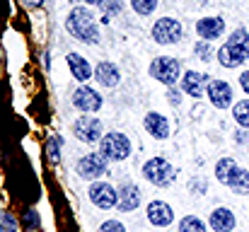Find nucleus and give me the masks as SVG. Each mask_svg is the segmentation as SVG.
I'll return each instance as SVG.
<instances>
[{
    "label": "nucleus",
    "mask_w": 249,
    "mask_h": 232,
    "mask_svg": "<svg viewBox=\"0 0 249 232\" xmlns=\"http://www.w3.org/2000/svg\"><path fill=\"white\" fill-rule=\"evenodd\" d=\"M249 58V34L247 29H235L232 36L220 46L218 63L225 68H237Z\"/></svg>",
    "instance_id": "f257e3e1"
},
{
    "label": "nucleus",
    "mask_w": 249,
    "mask_h": 232,
    "mask_svg": "<svg viewBox=\"0 0 249 232\" xmlns=\"http://www.w3.org/2000/svg\"><path fill=\"white\" fill-rule=\"evenodd\" d=\"M66 27H68V32H71L75 39H80V41L97 44V39H99V34H97V24H94L92 12H87V10H83V7H75V10L68 15Z\"/></svg>",
    "instance_id": "f03ea898"
},
{
    "label": "nucleus",
    "mask_w": 249,
    "mask_h": 232,
    "mask_svg": "<svg viewBox=\"0 0 249 232\" xmlns=\"http://www.w3.org/2000/svg\"><path fill=\"white\" fill-rule=\"evenodd\" d=\"M174 167L167 162L165 157H153V160H148L145 162V167H143V177L150 181V184H155V186H169L172 181H174Z\"/></svg>",
    "instance_id": "7ed1b4c3"
},
{
    "label": "nucleus",
    "mask_w": 249,
    "mask_h": 232,
    "mask_svg": "<svg viewBox=\"0 0 249 232\" xmlns=\"http://www.w3.org/2000/svg\"><path fill=\"white\" fill-rule=\"evenodd\" d=\"M131 153V143L124 133H109L102 138V157L104 160H111V162H119V160H126Z\"/></svg>",
    "instance_id": "20e7f679"
},
{
    "label": "nucleus",
    "mask_w": 249,
    "mask_h": 232,
    "mask_svg": "<svg viewBox=\"0 0 249 232\" xmlns=\"http://www.w3.org/2000/svg\"><path fill=\"white\" fill-rule=\"evenodd\" d=\"M179 71H181V66H179V61L172 58V56H160V58H155L153 66H150V75L155 77V80H160L162 85H169V87L179 80Z\"/></svg>",
    "instance_id": "39448f33"
},
{
    "label": "nucleus",
    "mask_w": 249,
    "mask_h": 232,
    "mask_svg": "<svg viewBox=\"0 0 249 232\" xmlns=\"http://www.w3.org/2000/svg\"><path fill=\"white\" fill-rule=\"evenodd\" d=\"M181 34H184L181 24H179L177 19H172V17L158 19L155 27H153V39H155L158 44H174V41L181 39Z\"/></svg>",
    "instance_id": "423d86ee"
},
{
    "label": "nucleus",
    "mask_w": 249,
    "mask_h": 232,
    "mask_svg": "<svg viewBox=\"0 0 249 232\" xmlns=\"http://www.w3.org/2000/svg\"><path fill=\"white\" fill-rule=\"evenodd\" d=\"M78 174L83 179H99L107 174V160L99 153H89L85 155L83 160L78 162Z\"/></svg>",
    "instance_id": "0eeeda50"
},
{
    "label": "nucleus",
    "mask_w": 249,
    "mask_h": 232,
    "mask_svg": "<svg viewBox=\"0 0 249 232\" xmlns=\"http://www.w3.org/2000/svg\"><path fill=\"white\" fill-rule=\"evenodd\" d=\"M73 131H75L78 141H83V143H97L102 138V121L99 119H92V116H83V119L75 121Z\"/></svg>",
    "instance_id": "6e6552de"
},
{
    "label": "nucleus",
    "mask_w": 249,
    "mask_h": 232,
    "mask_svg": "<svg viewBox=\"0 0 249 232\" xmlns=\"http://www.w3.org/2000/svg\"><path fill=\"white\" fill-rule=\"evenodd\" d=\"M89 201H92L97 208H111V206L119 203V196H116V191H114L109 184L97 181V184L89 186Z\"/></svg>",
    "instance_id": "1a4fd4ad"
},
{
    "label": "nucleus",
    "mask_w": 249,
    "mask_h": 232,
    "mask_svg": "<svg viewBox=\"0 0 249 232\" xmlns=\"http://www.w3.org/2000/svg\"><path fill=\"white\" fill-rule=\"evenodd\" d=\"M208 97H211V104L218 107V109H228L232 104V89L223 80H211L208 82Z\"/></svg>",
    "instance_id": "9d476101"
},
{
    "label": "nucleus",
    "mask_w": 249,
    "mask_h": 232,
    "mask_svg": "<svg viewBox=\"0 0 249 232\" xmlns=\"http://www.w3.org/2000/svg\"><path fill=\"white\" fill-rule=\"evenodd\" d=\"M196 32H198V36L206 39V41L218 39V36L225 32V19H220V17H203V19H198Z\"/></svg>",
    "instance_id": "9b49d317"
},
{
    "label": "nucleus",
    "mask_w": 249,
    "mask_h": 232,
    "mask_svg": "<svg viewBox=\"0 0 249 232\" xmlns=\"http://www.w3.org/2000/svg\"><path fill=\"white\" fill-rule=\"evenodd\" d=\"M73 104H75L78 109H83V111H97V109L102 107V97H99L92 87H80V89H75V94H73Z\"/></svg>",
    "instance_id": "f8f14e48"
},
{
    "label": "nucleus",
    "mask_w": 249,
    "mask_h": 232,
    "mask_svg": "<svg viewBox=\"0 0 249 232\" xmlns=\"http://www.w3.org/2000/svg\"><path fill=\"white\" fill-rule=\"evenodd\" d=\"M181 89L186 94H191V97H203V89H208V75L189 71L184 75V80H181Z\"/></svg>",
    "instance_id": "ddd939ff"
},
{
    "label": "nucleus",
    "mask_w": 249,
    "mask_h": 232,
    "mask_svg": "<svg viewBox=\"0 0 249 232\" xmlns=\"http://www.w3.org/2000/svg\"><path fill=\"white\" fill-rule=\"evenodd\" d=\"M148 220L153 225H158V228H167L174 220V213H172V208L167 206L165 201H153L148 206Z\"/></svg>",
    "instance_id": "4468645a"
},
{
    "label": "nucleus",
    "mask_w": 249,
    "mask_h": 232,
    "mask_svg": "<svg viewBox=\"0 0 249 232\" xmlns=\"http://www.w3.org/2000/svg\"><path fill=\"white\" fill-rule=\"evenodd\" d=\"M141 206V189L136 184H124L121 196H119V208L121 211H136Z\"/></svg>",
    "instance_id": "2eb2a0df"
},
{
    "label": "nucleus",
    "mask_w": 249,
    "mask_h": 232,
    "mask_svg": "<svg viewBox=\"0 0 249 232\" xmlns=\"http://www.w3.org/2000/svg\"><path fill=\"white\" fill-rule=\"evenodd\" d=\"M145 128H148V133H150L153 138H160V141H165L167 136H169V124H167V119L160 116V114H155V111H150V114L145 116Z\"/></svg>",
    "instance_id": "dca6fc26"
},
{
    "label": "nucleus",
    "mask_w": 249,
    "mask_h": 232,
    "mask_svg": "<svg viewBox=\"0 0 249 232\" xmlns=\"http://www.w3.org/2000/svg\"><path fill=\"white\" fill-rule=\"evenodd\" d=\"M211 228L215 232H230L235 228V215L228 208H215L211 213Z\"/></svg>",
    "instance_id": "f3484780"
},
{
    "label": "nucleus",
    "mask_w": 249,
    "mask_h": 232,
    "mask_svg": "<svg viewBox=\"0 0 249 232\" xmlns=\"http://www.w3.org/2000/svg\"><path fill=\"white\" fill-rule=\"evenodd\" d=\"M97 82L99 85H104V87H114L119 80H121V73H119V68L114 66V63H109V61H102L99 66H97Z\"/></svg>",
    "instance_id": "a211bd4d"
},
{
    "label": "nucleus",
    "mask_w": 249,
    "mask_h": 232,
    "mask_svg": "<svg viewBox=\"0 0 249 232\" xmlns=\"http://www.w3.org/2000/svg\"><path fill=\"white\" fill-rule=\"evenodd\" d=\"M68 66H71V71H73V77L80 80V82L89 80V75H92L89 63L85 61L83 56H78V54H71V56H68Z\"/></svg>",
    "instance_id": "6ab92c4d"
},
{
    "label": "nucleus",
    "mask_w": 249,
    "mask_h": 232,
    "mask_svg": "<svg viewBox=\"0 0 249 232\" xmlns=\"http://www.w3.org/2000/svg\"><path fill=\"white\" fill-rule=\"evenodd\" d=\"M228 186H230L235 194H240V196L249 194V172H247V169H240V167H237V169L230 174Z\"/></svg>",
    "instance_id": "aec40b11"
},
{
    "label": "nucleus",
    "mask_w": 249,
    "mask_h": 232,
    "mask_svg": "<svg viewBox=\"0 0 249 232\" xmlns=\"http://www.w3.org/2000/svg\"><path fill=\"white\" fill-rule=\"evenodd\" d=\"M235 169H237L235 160H230V157H225V160H218V164H215V177H218V181L228 184V179H230V174H232Z\"/></svg>",
    "instance_id": "412c9836"
},
{
    "label": "nucleus",
    "mask_w": 249,
    "mask_h": 232,
    "mask_svg": "<svg viewBox=\"0 0 249 232\" xmlns=\"http://www.w3.org/2000/svg\"><path fill=\"white\" fill-rule=\"evenodd\" d=\"M179 232H206V225H203L201 218L186 215V218H181V223H179Z\"/></svg>",
    "instance_id": "4be33fe9"
},
{
    "label": "nucleus",
    "mask_w": 249,
    "mask_h": 232,
    "mask_svg": "<svg viewBox=\"0 0 249 232\" xmlns=\"http://www.w3.org/2000/svg\"><path fill=\"white\" fill-rule=\"evenodd\" d=\"M232 116H235V121H237L240 126L249 128V99H245V102H237V104L232 107Z\"/></svg>",
    "instance_id": "5701e85b"
},
{
    "label": "nucleus",
    "mask_w": 249,
    "mask_h": 232,
    "mask_svg": "<svg viewBox=\"0 0 249 232\" xmlns=\"http://www.w3.org/2000/svg\"><path fill=\"white\" fill-rule=\"evenodd\" d=\"M131 2H133V10L138 15H150L158 5V0H131Z\"/></svg>",
    "instance_id": "b1692460"
},
{
    "label": "nucleus",
    "mask_w": 249,
    "mask_h": 232,
    "mask_svg": "<svg viewBox=\"0 0 249 232\" xmlns=\"http://www.w3.org/2000/svg\"><path fill=\"white\" fill-rule=\"evenodd\" d=\"M0 232H17V220L10 213H0Z\"/></svg>",
    "instance_id": "393cba45"
},
{
    "label": "nucleus",
    "mask_w": 249,
    "mask_h": 232,
    "mask_svg": "<svg viewBox=\"0 0 249 232\" xmlns=\"http://www.w3.org/2000/svg\"><path fill=\"white\" fill-rule=\"evenodd\" d=\"M58 155H61V138L58 136H51L49 138V160L51 162H58Z\"/></svg>",
    "instance_id": "a878e982"
},
{
    "label": "nucleus",
    "mask_w": 249,
    "mask_h": 232,
    "mask_svg": "<svg viewBox=\"0 0 249 232\" xmlns=\"http://www.w3.org/2000/svg\"><path fill=\"white\" fill-rule=\"evenodd\" d=\"M194 51H196V56H201V61H213V51H211V46L206 41H198L194 46Z\"/></svg>",
    "instance_id": "bb28decb"
},
{
    "label": "nucleus",
    "mask_w": 249,
    "mask_h": 232,
    "mask_svg": "<svg viewBox=\"0 0 249 232\" xmlns=\"http://www.w3.org/2000/svg\"><path fill=\"white\" fill-rule=\"evenodd\" d=\"M99 232H126V228H124L121 223H116V220H107V223L99 228Z\"/></svg>",
    "instance_id": "cd10ccee"
},
{
    "label": "nucleus",
    "mask_w": 249,
    "mask_h": 232,
    "mask_svg": "<svg viewBox=\"0 0 249 232\" xmlns=\"http://www.w3.org/2000/svg\"><path fill=\"white\" fill-rule=\"evenodd\" d=\"M36 223H39V218H36V211H27V220H24V225H27L29 230H34V228H36Z\"/></svg>",
    "instance_id": "c85d7f7f"
},
{
    "label": "nucleus",
    "mask_w": 249,
    "mask_h": 232,
    "mask_svg": "<svg viewBox=\"0 0 249 232\" xmlns=\"http://www.w3.org/2000/svg\"><path fill=\"white\" fill-rule=\"evenodd\" d=\"M240 85H242V89L249 94V71H247V73H242V77H240Z\"/></svg>",
    "instance_id": "c756f323"
},
{
    "label": "nucleus",
    "mask_w": 249,
    "mask_h": 232,
    "mask_svg": "<svg viewBox=\"0 0 249 232\" xmlns=\"http://www.w3.org/2000/svg\"><path fill=\"white\" fill-rule=\"evenodd\" d=\"M179 99H181L179 92L177 89H169V104H179Z\"/></svg>",
    "instance_id": "7c9ffc66"
},
{
    "label": "nucleus",
    "mask_w": 249,
    "mask_h": 232,
    "mask_svg": "<svg viewBox=\"0 0 249 232\" xmlns=\"http://www.w3.org/2000/svg\"><path fill=\"white\" fill-rule=\"evenodd\" d=\"M109 10H111V12H119V10H121V2H119V0H109Z\"/></svg>",
    "instance_id": "2f4dec72"
},
{
    "label": "nucleus",
    "mask_w": 249,
    "mask_h": 232,
    "mask_svg": "<svg viewBox=\"0 0 249 232\" xmlns=\"http://www.w3.org/2000/svg\"><path fill=\"white\" fill-rule=\"evenodd\" d=\"M237 141H242V143H247V141H249V133H247V131H242V133H237Z\"/></svg>",
    "instance_id": "473e14b6"
},
{
    "label": "nucleus",
    "mask_w": 249,
    "mask_h": 232,
    "mask_svg": "<svg viewBox=\"0 0 249 232\" xmlns=\"http://www.w3.org/2000/svg\"><path fill=\"white\" fill-rule=\"evenodd\" d=\"M24 2H27V5H29V7H39V5H41V2H44V0H24Z\"/></svg>",
    "instance_id": "72a5a7b5"
},
{
    "label": "nucleus",
    "mask_w": 249,
    "mask_h": 232,
    "mask_svg": "<svg viewBox=\"0 0 249 232\" xmlns=\"http://www.w3.org/2000/svg\"><path fill=\"white\" fill-rule=\"evenodd\" d=\"M85 2H89V5H104L107 0H85Z\"/></svg>",
    "instance_id": "f704fd0d"
}]
</instances>
